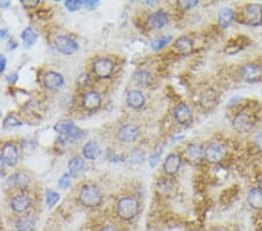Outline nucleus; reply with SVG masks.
Wrapping results in <instances>:
<instances>
[{
    "mask_svg": "<svg viewBox=\"0 0 262 231\" xmlns=\"http://www.w3.org/2000/svg\"><path fill=\"white\" fill-rule=\"evenodd\" d=\"M54 47L63 55H72L80 49V45L75 39L68 35H58L54 39Z\"/></svg>",
    "mask_w": 262,
    "mask_h": 231,
    "instance_id": "6",
    "label": "nucleus"
},
{
    "mask_svg": "<svg viewBox=\"0 0 262 231\" xmlns=\"http://www.w3.org/2000/svg\"><path fill=\"white\" fill-rule=\"evenodd\" d=\"M78 201L83 207L98 208L103 203V194L94 185H84L78 194Z\"/></svg>",
    "mask_w": 262,
    "mask_h": 231,
    "instance_id": "3",
    "label": "nucleus"
},
{
    "mask_svg": "<svg viewBox=\"0 0 262 231\" xmlns=\"http://www.w3.org/2000/svg\"><path fill=\"white\" fill-rule=\"evenodd\" d=\"M34 201L30 194L26 192H20L18 194L13 195L9 200V208L14 214L24 215L28 214L30 209L33 208Z\"/></svg>",
    "mask_w": 262,
    "mask_h": 231,
    "instance_id": "4",
    "label": "nucleus"
},
{
    "mask_svg": "<svg viewBox=\"0 0 262 231\" xmlns=\"http://www.w3.org/2000/svg\"><path fill=\"white\" fill-rule=\"evenodd\" d=\"M21 5L26 9L35 8L40 5V0H21Z\"/></svg>",
    "mask_w": 262,
    "mask_h": 231,
    "instance_id": "35",
    "label": "nucleus"
},
{
    "mask_svg": "<svg viewBox=\"0 0 262 231\" xmlns=\"http://www.w3.org/2000/svg\"><path fill=\"white\" fill-rule=\"evenodd\" d=\"M254 144L259 151H262V132H260L254 139Z\"/></svg>",
    "mask_w": 262,
    "mask_h": 231,
    "instance_id": "43",
    "label": "nucleus"
},
{
    "mask_svg": "<svg viewBox=\"0 0 262 231\" xmlns=\"http://www.w3.org/2000/svg\"><path fill=\"white\" fill-rule=\"evenodd\" d=\"M45 198H46L47 207H48L49 209H53L59 202V198H61V196H59L58 192L54 191V189L47 188Z\"/></svg>",
    "mask_w": 262,
    "mask_h": 231,
    "instance_id": "30",
    "label": "nucleus"
},
{
    "mask_svg": "<svg viewBox=\"0 0 262 231\" xmlns=\"http://www.w3.org/2000/svg\"><path fill=\"white\" fill-rule=\"evenodd\" d=\"M174 48H175V50L178 54L187 55V54H190L192 52L194 43H192V40L190 37L181 36L175 41V43H174Z\"/></svg>",
    "mask_w": 262,
    "mask_h": 231,
    "instance_id": "25",
    "label": "nucleus"
},
{
    "mask_svg": "<svg viewBox=\"0 0 262 231\" xmlns=\"http://www.w3.org/2000/svg\"><path fill=\"white\" fill-rule=\"evenodd\" d=\"M259 188H260V189H261V191H262V176H261L260 181H259Z\"/></svg>",
    "mask_w": 262,
    "mask_h": 231,
    "instance_id": "49",
    "label": "nucleus"
},
{
    "mask_svg": "<svg viewBox=\"0 0 262 231\" xmlns=\"http://www.w3.org/2000/svg\"><path fill=\"white\" fill-rule=\"evenodd\" d=\"M6 66H7V60L4 54H0V75L4 74L6 70Z\"/></svg>",
    "mask_w": 262,
    "mask_h": 231,
    "instance_id": "41",
    "label": "nucleus"
},
{
    "mask_svg": "<svg viewBox=\"0 0 262 231\" xmlns=\"http://www.w3.org/2000/svg\"><path fill=\"white\" fill-rule=\"evenodd\" d=\"M68 168L69 173L71 176H77L80 175L87 169V164H85V159L81 156H74L69 160L68 163Z\"/></svg>",
    "mask_w": 262,
    "mask_h": 231,
    "instance_id": "23",
    "label": "nucleus"
},
{
    "mask_svg": "<svg viewBox=\"0 0 262 231\" xmlns=\"http://www.w3.org/2000/svg\"><path fill=\"white\" fill-rule=\"evenodd\" d=\"M126 160H127V163L131 165V166L133 167L140 166V165H143L145 161V152L143 150H140V148H134V150L129 152Z\"/></svg>",
    "mask_w": 262,
    "mask_h": 231,
    "instance_id": "28",
    "label": "nucleus"
},
{
    "mask_svg": "<svg viewBox=\"0 0 262 231\" xmlns=\"http://www.w3.org/2000/svg\"><path fill=\"white\" fill-rule=\"evenodd\" d=\"M71 180H72V176L70 175V173H64L61 178L58 179V185L59 188L68 189V188H70V186H71Z\"/></svg>",
    "mask_w": 262,
    "mask_h": 231,
    "instance_id": "34",
    "label": "nucleus"
},
{
    "mask_svg": "<svg viewBox=\"0 0 262 231\" xmlns=\"http://www.w3.org/2000/svg\"><path fill=\"white\" fill-rule=\"evenodd\" d=\"M8 36L7 28H0V40H4Z\"/></svg>",
    "mask_w": 262,
    "mask_h": 231,
    "instance_id": "46",
    "label": "nucleus"
},
{
    "mask_svg": "<svg viewBox=\"0 0 262 231\" xmlns=\"http://www.w3.org/2000/svg\"><path fill=\"white\" fill-rule=\"evenodd\" d=\"M144 4L145 5H147V6H155L159 4V1H154V2H149V1H144Z\"/></svg>",
    "mask_w": 262,
    "mask_h": 231,
    "instance_id": "48",
    "label": "nucleus"
},
{
    "mask_svg": "<svg viewBox=\"0 0 262 231\" xmlns=\"http://www.w3.org/2000/svg\"><path fill=\"white\" fill-rule=\"evenodd\" d=\"M18 46H19V43H18L17 41H15L14 39H9V40H8L7 47H8V49H9V50H14V49H17V48H18Z\"/></svg>",
    "mask_w": 262,
    "mask_h": 231,
    "instance_id": "44",
    "label": "nucleus"
},
{
    "mask_svg": "<svg viewBox=\"0 0 262 231\" xmlns=\"http://www.w3.org/2000/svg\"><path fill=\"white\" fill-rule=\"evenodd\" d=\"M100 156H102V147H100V145L96 140H89L87 142H85L83 147H82V157L84 159L94 161Z\"/></svg>",
    "mask_w": 262,
    "mask_h": 231,
    "instance_id": "19",
    "label": "nucleus"
},
{
    "mask_svg": "<svg viewBox=\"0 0 262 231\" xmlns=\"http://www.w3.org/2000/svg\"><path fill=\"white\" fill-rule=\"evenodd\" d=\"M54 131L59 134V139L64 141H77L85 137V131L78 128L71 120H61L54 125Z\"/></svg>",
    "mask_w": 262,
    "mask_h": 231,
    "instance_id": "2",
    "label": "nucleus"
},
{
    "mask_svg": "<svg viewBox=\"0 0 262 231\" xmlns=\"http://www.w3.org/2000/svg\"><path fill=\"white\" fill-rule=\"evenodd\" d=\"M173 37L170 35H163V36H160V37H156L155 40L151 41L150 46L151 48H153V50H155V52H157V50H161L163 49L165 47H167L170 43V41H172Z\"/></svg>",
    "mask_w": 262,
    "mask_h": 231,
    "instance_id": "31",
    "label": "nucleus"
},
{
    "mask_svg": "<svg viewBox=\"0 0 262 231\" xmlns=\"http://www.w3.org/2000/svg\"><path fill=\"white\" fill-rule=\"evenodd\" d=\"M64 6L69 12H76L83 7V2L82 0H67L64 1Z\"/></svg>",
    "mask_w": 262,
    "mask_h": 231,
    "instance_id": "33",
    "label": "nucleus"
},
{
    "mask_svg": "<svg viewBox=\"0 0 262 231\" xmlns=\"http://www.w3.org/2000/svg\"><path fill=\"white\" fill-rule=\"evenodd\" d=\"M147 23L150 30L160 31L169 24V15L165 9H157V11L149 14Z\"/></svg>",
    "mask_w": 262,
    "mask_h": 231,
    "instance_id": "12",
    "label": "nucleus"
},
{
    "mask_svg": "<svg viewBox=\"0 0 262 231\" xmlns=\"http://www.w3.org/2000/svg\"><path fill=\"white\" fill-rule=\"evenodd\" d=\"M82 2H83V7L85 9H89V11H93L99 6V1H94V0H87V1L82 0Z\"/></svg>",
    "mask_w": 262,
    "mask_h": 231,
    "instance_id": "38",
    "label": "nucleus"
},
{
    "mask_svg": "<svg viewBox=\"0 0 262 231\" xmlns=\"http://www.w3.org/2000/svg\"><path fill=\"white\" fill-rule=\"evenodd\" d=\"M90 76L87 74H82L80 77H78V84H80L81 87H87V85L90 83Z\"/></svg>",
    "mask_w": 262,
    "mask_h": 231,
    "instance_id": "39",
    "label": "nucleus"
},
{
    "mask_svg": "<svg viewBox=\"0 0 262 231\" xmlns=\"http://www.w3.org/2000/svg\"><path fill=\"white\" fill-rule=\"evenodd\" d=\"M254 126L253 118L246 112H240L233 119V128H234L239 133H247L251 131Z\"/></svg>",
    "mask_w": 262,
    "mask_h": 231,
    "instance_id": "15",
    "label": "nucleus"
},
{
    "mask_svg": "<svg viewBox=\"0 0 262 231\" xmlns=\"http://www.w3.org/2000/svg\"><path fill=\"white\" fill-rule=\"evenodd\" d=\"M2 159L5 161L6 167H15L19 163V148L13 141H6L1 146Z\"/></svg>",
    "mask_w": 262,
    "mask_h": 231,
    "instance_id": "10",
    "label": "nucleus"
},
{
    "mask_svg": "<svg viewBox=\"0 0 262 231\" xmlns=\"http://www.w3.org/2000/svg\"><path fill=\"white\" fill-rule=\"evenodd\" d=\"M161 153H162V152L160 151H157L155 152V153H153L150 156L149 158V165H150V167H156L157 166V164H159V161H160V157H161Z\"/></svg>",
    "mask_w": 262,
    "mask_h": 231,
    "instance_id": "37",
    "label": "nucleus"
},
{
    "mask_svg": "<svg viewBox=\"0 0 262 231\" xmlns=\"http://www.w3.org/2000/svg\"><path fill=\"white\" fill-rule=\"evenodd\" d=\"M233 19H234V12L231 8H223L218 17V23L222 28H227L233 23Z\"/></svg>",
    "mask_w": 262,
    "mask_h": 231,
    "instance_id": "29",
    "label": "nucleus"
},
{
    "mask_svg": "<svg viewBox=\"0 0 262 231\" xmlns=\"http://www.w3.org/2000/svg\"><path fill=\"white\" fill-rule=\"evenodd\" d=\"M197 5H198V1H196V0H190V1H181V2H179V6H181L183 11H190V9L195 8Z\"/></svg>",
    "mask_w": 262,
    "mask_h": 231,
    "instance_id": "36",
    "label": "nucleus"
},
{
    "mask_svg": "<svg viewBox=\"0 0 262 231\" xmlns=\"http://www.w3.org/2000/svg\"><path fill=\"white\" fill-rule=\"evenodd\" d=\"M14 228L17 231H36L37 217L31 213L19 215L14 222Z\"/></svg>",
    "mask_w": 262,
    "mask_h": 231,
    "instance_id": "13",
    "label": "nucleus"
},
{
    "mask_svg": "<svg viewBox=\"0 0 262 231\" xmlns=\"http://www.w3.org/2000/svg\"><path fill=\"white\" fill-rule=\"evenodd\" d=\"M185 158L191 163H197L202 158H204V148L197 142H190L184 151Z\"/></svg>",
    "mask_w": 262,
    "mask_h": 231,
    "instance_id": "22",
    "label": "nucleus"
},
{
    "mask_svg": "<svg viewBox=\"0 0 262 231\" xmlns=\"http://www.w3.org/2000/svg\"><path fill=\"white\" fill-rule=\"evenodd\" d=\"M116 70V63L112 59L106 56H99L92 62V71L94 76L99 80H107L113 75Z\"/></svg>",
    "mask_w": 262,
    "mask_h": 231,
    "instance_id": "5",
    "label": "nucleus"
},
{
    "mask_svg": "<svg viewBox=\"0 0 262 231\" xmlns=\"http://www.w3.org/2000/svg\"><path fill=\"white\" fill-rule=\"evenodd\" d=\"M241 76L247 82H258L262 76V69L259 65L255 63H247L241 68Z\"/></svg>",
    "mask_w": 262,
    "mask_h": 231,
    "instance_id": "21",
    "label": "nucleus"
},
{
    "mask_svg": "<svg viewBox=\"0 0 262 231\" xmlns=\"http://www.w3.org/2000/svg\"><path fill=\"white\" fill-rule=\"evenodd\" d=\"M141 132L138 125L133 123H127V124L121 125L116 131V139L124 144H132L137 141L140 137Z\"/></svg>",
    "mask_w": 262,
    "mask_h": 231,
    "instance_id": "7",
    "label": "nucleus"
},
{
    "mask_svg": "<svg viewBox=\"0 0 262 231\" xmlns=\"http://www.w3.org/2000/svg\"><path fill=\"white\" fill-rule=\"evenodd\" d=\"M23 125V122L18 118L14 113H9L5 117V119L2 120V128L4 129H13L19 128V126Z\"/></svg>",
    "mask_w": 262,
    "mask_h": 231,
    "instance_id": "32",
    "label": "nucleus"
},
{
    "mask_svg": "<svg viewBox=\"0 0 262 231\" xmlns=\"http://www.w3.org/2000/svg\"><path fill=\"white\" fill-rule=\"evenodd\" d=\"M246 21L252 26H259L262 23V7L258 4H249L245 7Z\"/></svg>",
    "mask_w": 262,
    "mask_h": 231,
    "instance_id": "18",
    "label": "nucleus"
},
{
    "mask_svg": "<svg viewBox=\"0 0 262 231\" xmlns=\"http://www.w3.org/2000/svg\"><path fill=\"white\" fill-rule=\"evenodd\" d=\"M98 231H120V229L115 226V224H106V226L102 227Z\"/></svg>",
    "mask_w": 262,
    "mask_h": 231,
    "instance_id": "42",
    "label": "nucleus"
},
{
    "mask_svg": "<svg viewBox=\"0 0 262 231\" xmlns=\"http://www.w3.org/2000/svg\"><path fill=\"white\" fill-rule=\"evenodd\" d=\"M182 166V158L177 153H170L163 161V172L167 175H175L178 173Z\"/></svg>",
    "mask_w": 262,
    "mask_h": 231,
    "instance_id": "17",
    "label": "nucleus"
},
{
    "mask_svg": "<svg viewBox=\"0 0 262 231\" xmlns=\"http://www.w3.org/2000/svg\"><path fill=\"white\" fill-rule=\"evenodd\" d=\"M0 118H1V111H0Z\"/></svg>",
    "mask_w": 262,
    "mask_h": 231,
    "instance_id": "51",
    "label": "nucleus"
},
{
    "mask_svg": "<svg viewBox=\"0 0 262 231\" xmlns=\"http://www.w3.org/2000/svg\"><path fill=\"white\" fill-rule=\"evenodd\" d=\"M82 106L87 111H97L102 106V95L96 90H90L82 96Z\"/></svg>",
    "mask_w": 262,
    "mask_h": 231,
    "instance_id": "11",
    "label": "nucleus"
},
{
    "mask_svg": "<svg viewBox=\"0 0 262 231\" xmlns=\"http://www.w3.org/2000/svg\"><path fill=\"white\" fill-rule=\"evenodd\" d=\"M133 81L140 87H149L153 83V75L147 69H138L133 74Z\"/></svg>",
    "mask_w": 262,
    "mask_h": 231,
    "instance_id": "24",
    "label": "nucleus"
},
{
    "mask_svg": "<svg viewBox=\"0 0 262 231\" xmlns=\"http://www.w3.org/2000/svg\"><path fill=\"white\" fill-rule=\"evenodd\" d=\"M126 103L132 109L139 110L144 107L145 104H146V96L141 90L132 89L126 95Z\"/></svg>",
    "mask_w": 262,
    "mask_h": 231,
    "instance_id": "20",
    "label": "nucleus"
},
{
    "mask_svg": "<svg viewBox=\"0 0 262 231\" xmlns=\"http://www.w3.org/2000/svg\"><path fill=\"white\" fill-rule=\"evenodd\" d=\"M213 231H227V230H225V229H214Z\"/></svg>",
    "mask_w": 262,
    "mask_h": 231,
    "instance_id": "50",
    "label": "nucleus"
},
{
    "mask_svg": "<svg viewBox=\"0 0 262 231\" xmlns=\"http://www.w3.org/2000/svg\"><path fill=\"white\" fill-rule=\"evenodd\" d=\"M18 80H19L18 72H11V74H8L7 77H6V81H7V83L11 84V85L17 84Z\"/></svg>",
    "mask_w": 262,
    "mask_h": 231,
    "instance_id": "40",
    "label": "nucleus"
},
{
    "mask_svg": "<svg viewBox=\"0 0 262 231\" xmlns=\"http://www.w3.org/2000/svg\"><path fill=\"white\" fill-rule=\"evenodd\" d=\"M9 6H11V1H8V0L0 1V8H8Z\"/></svg>",
    "mask_w": 262,
    "mask_h": 231,
    "instance_id": "47",
    "label": "nucleus"
},
{
    "mask_svg": "<svg viewBox=\"0 0 262 231\" xmlns=\"http://www.w3.org/2000/svg\"><path fill=\"white\" fill-rule=\"evenodd\" d=\"M20 39L23 41V46L26 49H29L30 47H33L36 43L37 41V34L35 33V31L31 27H27L21 32L20 34Z\"/></svg>",
    "mask_w": 262,
    "mask_h": 231,
    "instance_id": "26",
    "label": "nucleus"
},
{
    "mask_svg": "<svg viewBox=\"0 0 262 231\" xmlns=\"http://www.w3.org/2000/svg\"><path fill=\"white\" fill-rule=\"evenodd\" d=\"M248 204L255 210H262V191L260 188H252L247 195Z\"/></svg>",
    "mask_w": 262,
    "mask_h": 231,
    "instance_id": "27",
    "label": "nucleus"
},
{
    "mask_svg": "<svg viewBox=\"0 0 262 231\" xmlns=\"http://www.w3.org/2000/svg\"><path fill=\"white\" fill-rule=\"evenodd\" d=\"M5 167H6L5 161H4V159H2L1 154H0V178L5 175V170H6Z\"/></svg>",
    "mask_w": 262,
    "mask_h": 231,
    "instance_id": "45",
    "label": "nucleus"
},
{
    "mask_svg": "<svg viewBox=\"0 0 262 231\" xmlns=\"http://www.w3.org/2000/svg\"><path fill=\"white\" fill-rule=\"evenodd\" d=\"M65 80L63 75L58 71L48 70L42 76V84L45 85L46 89L50 91H58L64 87Z\"/></svg>",
    "mask_w": 262,
    "mask_h": 231,
    "instance_id": "9",
    "label": "nucleus"
},
{
    "mask_svg": "<svg viewBox=\"0 0 262 231\" xmlns=\"http://www.w3.org/2000/svg\"><path fill=\"white\" fill-rule=\"evenodd\" d=\"M226 154V148L222 142L212 141L204 148V159L207 163L218 164L220 163Z\"/></svg>",
    "mask_w": 262,
    "mask_h": 231,
    "instance_id": "8",
    "label": "nucleus"
},
{
    "mask_svg": "<svg viewBox=\"0 0 262 231\" xmlns=\"http://www.w3.org/2000/svg\"><path fill=\"white\" fill-rule=\"evenodd\" d=\"M30 183V178L28 174L25 172H15L12 174L11 176L7 179V185L9 188L18 189V191H23L26 189Z\"/></svg>",
    "mask_w": 262,
    "mask_h": 231,
    "instance_id": "16",
    "label": "nucleus"
},
{
    "mask_svg": "<svg viewBox=\"0 0 262 231\" xmlns=\"http://www.w3.org/2000/svg\"><path fill=\"white\" fill-rule=\"evenodd\" d=\"M116 216L120 220L129 222V221H133L140 213V203H139V200L135 196H122L121 198H119L118 203H116Z\"/></svg>",
    "mask_w": 262,
    "mask_h": 231,
    "instance_id": "1",
    "label": "nucleus"
},
{
    "mask_svg": "<svg viewBox=\"0 0 262 231\" xmlns=\"http://www.w3.org/2000/svg\"><path fill=\"white\" fill-rule=\"evenodd\" d=\"M173 116H174V119H175V122L179 125L190 124V123L192 122V118H194V115H192V110L190 109V106L184 103H181L175 106Z\"/></svg>",
    "mask_w": 262,
    "mask_h": 231,
    "instance_id": "14",
    "label": "nucleus"
}]
</instances>
